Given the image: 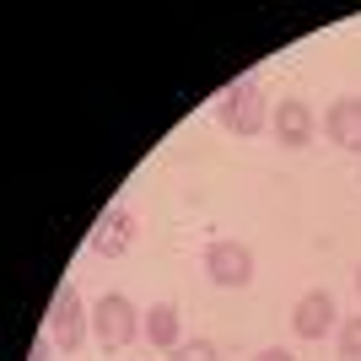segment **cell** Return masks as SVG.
Masks as SVG:
<instances>
[{"instance_id":"obj_3","label":"cell","mask_w":361,"mask_h":361,"mask_svg":"<svg viewBox=\"0 0 361 361\" xmlns=\"http://www.w3.org/2000/svg\"><path fill=\"white\" fill-rule=\"evenodd\" d=\"M49 340H54V350H81V340H87V307H81V291L75 286H60V297H54V307H49Z\"/></svg>"},{"instance_id":"obj_8","label":"cell","mask_w":361,"mask_h":361,"mask_svg":"<svg viewBox=\"0 0 361 361\" xmlns=\"http://www.w3.org/2000/svg\"><path fill=\"white\" fill-rule=\"evenodd\" d=\"M324 135L334 146H361V97H340L324 119Z\"/></svg>"},{"instance_id":"obj_6","label":"cell","mask_w":361,"mask_h":361,"mask_svg":"<svg viewBox=\"0 0 361 361\" xmlns=\"http://www.w3.org/2000/svg\"><path fill=\"white\" fill-rule=\"evenodd\" d=\"M291 329L302 340H324L329 329H340V313H334V297L329 291H307V297L291 307Z\"/></svg>"},{"instance_id":"obj_12","label":"cell","mask_w":361,"mask_h":361,"mask_svg":"<svg viewBox=\"0 0 361 361\" xmlns=\"http://www.w3.org/2000/svg\"><path fill=\"white\" fill-rule=\"evenodd\" d=\"M49 350H54V340H49V334H44V340H38V345L27 350V361H49Z\"/></svg>"},{"instance_id":"obj_5","label":"cell","mask_w":361,"mask_h":361,"mask_svg":"<svg viewBox=\"0 0 361 361\" xmlns=\"http://www.w3.org/2000/svg\"><path fill=\"white\" fill-rule=\"evenodd\" d=\"M130 243H135V211H130V205H114V211H103V221L92 226V254L119 259Z\"/></svg>"},{"instance_id":"obj_14","label":"cell","mask_w":361,"mask_h":361,"mask_svg":"<svg viewBox=\"0 0 361 361\" xmlns=\"http://www.w3.org/2000/svg\"><path fill=\"white\" fill-rule=\"evenodd\" d=\"M356 291H361V270H356Z\"/></svg>"},{"instance_id":"obj_1","label":"cell","mask_w":361,"mask_h":361,"mask_svg":"<svg viewBox=\"0 0 361 361\" xmlns=\"http://www.w3.org/2000/svg\"><path fill=\"white\" fill-rule=\"evenodd\" d=\"M216 119H221V130H232V135H259L264 124H270V114H264V92H259L254 75H243V81H232V87L221 92V103H216Z\"/></svg>"},{"instance_id":"obj_9","label":"cell","mask_w":361,"mask_h":361,"mask_svg":"<svg viewBox=\"0 0 361 361\" xmlns=\"http://www.w3.org/2000/svg\"><path fill=\"white\" fill-rule=\"evenodd\" d=\"M140 334H146L157 350H178L183 345L178 340V307H173V302H157L146 313V324H140Z\"/></svg>"},{"instance_id":"obj_7","label":"cell","mask_w":361,"mask_h":361,"mask_svg":"<svg viewBox=\"0 0 361 361\" xmlns=\"http://www.w3.org/2000/svg\"><path fill=\"white\" fill-rule=\"evenodd\" d=\"M313 108L297 103V97H286V103L275 108V135H281V146H307L313 140Z\"/></svg>"},{"instance_id":"obj_10","label":"cell","mask_w":361,"mask_h":361,"mask_svg":"<svg viewBox=\"0 0 361 361\" xmlns=\"http://www.w3.org/2000/svg\"><path fill=\"white\" fill-rule=\"evenodd\" d=\"M340 356H345V361H361V313L340 324Z\"/></svg>"},{"instance_id":"obj_4","label":"cell","mask_w":361,"mask_h":361,"mask_svg":"<svg viewBox=\"0 0 361 361\" xmlns=\"http://www.w3.org/2000/svg\"><path fill=\"white\" fill-rule=\"evenodd\" d=\"M205 275H211L216 286H232V291H243L248 281H254V254H248L243 243L221 238V243H211V248H205Z\"/></svg>"},{"instance_id":"obj_2","label":"cell","mask_w":361,"mask_h":361,"mask_svg":"<svg viewBox=\"0 0 361 361\" xmlns=\"http://www.w3.org/2000/svg\"><path fill=\"white\" fill-rule=\"evenodd\" d=\"M140 324H146V318H140L135 302L119 297V291H108V297L92 307V334H97V345H103V350H124L140 334Z\"/></svg>"},{"instance_id":"obj_11","label":"cell","mask_w":361,"mask_h":361,"mask_svg":"<svg viewBox=\"0 0 361 361\" xmlns=\"http://www.w3.org/2000/svg\"><path fill=\"white\" fill-rule=\"evenodd\" d=\"M173 361H216V345L211 340H183L178 350H167Z\"/></svg>"},{"instance_id":"obj_13","label":"cell","mask_w":361,"mask_h":361,"mask_svg":"<svg viewBox=\"0 0 361 361\" xmlns=\"http://www.w3.org/2000/svg\"><path fill=\"white\" fill-rule=\"evenodd\" d=\"M254 361H297V356H291V350H281V345H270V350H259Z\"/></svg>"}]
</instances>
